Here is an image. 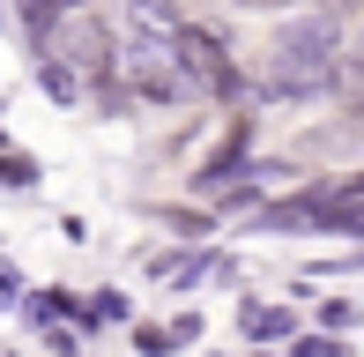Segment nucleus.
Returning <instances> with one entry per match:
<instances>
[{"label":"nucleus","mask_w":364,"mask_h":357,"mask_svg":"<svg viewBox=\"0 0 364 357\" xmlns=\"http://www.w3.org/2000/svg\"><path fill=\"white\" fill-rule=\"evenodd\" d=\"M119 90L134 97V105H156V112H171V105H186L193 82H186V60H178V38H156V30H127V45H119Z\"/></svg>","instance_id":"nucleus-1"},{"label":"nucleus","mask_w":364,"mask_h":357,"mask_svg":"<svg viewBox=\"0 0 364 357\" xmlns=\"http://www.w3.org/2000/svg\"><path fill=\"white\" fill-rule=\"evenodd\" d=\"M45 60H60V68L82 75V82H112V68H119V38H112V23H105V15L75 8V15H60L53 53H45Z\"/></svg>","instance_id":"nucleus-2"},{"label":"nucleus","mask_w":364,"mask_h":357,"mask_svg":"<svg viewBox=\"0 0 364 357\" xmlns=\"http://www.w3.org/2000/svg\"><path fill=\"white\" fill-rule=\"evenodd\" d=\"M178 60H186V82H193V97H216V105H238V97H253L245 68L230 60V45L216 38V30L186 23V30H178Z\"/></svg>","instance_id":"nucleus-3"},{"label":"nucleus","mask_w":364,"mask_h":357,"mask_svg":"<svg viewBox=\"0 0 364 357\" xmlns=\"http://www.w3.org/2000/svg\"><path fill=\"white\" fill-rule=\"evenodd\" d=\"M290 328H297L290 305H238V335H253V343H283Z\"/></svg>","instance_id":"nucleus-4"},{"label":"nucleus","mask_w":364,"mask_h":357,"mask_svg":"<svg viewBox=\"0 0 364 357\" xmlns=\"http://www.w3.org/2000/svg\"><path fill=\"white\" fill-rule=\"evenodd\" d=\"M335 97L350 105V119H364V45H350V53H342V68H335Z\"/></svg>","instance_id":"nucleus-5"},{"label":"nucleus","mask_w":364,"mask_h":357,"mask_svg":"<svg viewBox=\"0 0 364 357\" xmlns=\"http://www.w3.org/2000/svg\"><path fill=\"white\" fill-rule=\"evenodd\" d=\"M38 82H45V97H53V105H75V97L90 90L82 75H68V68H60V60H38Z\"/></svg>","instance_id":"nucleus-6"},{"label":"nucleus","mask_w":364,"mask_h":357,"mask_svg":"<svg viewBox=\"0 0 364 357\" xmlns=\"http://www.w3.org/2000/svg\"><path fill=\"white\" fill-rule=\"evenodd\" d=\"M0 186H8V193H30V186H38V164H30L23 149H0Z\"/></svg>","instance_id":"nucleus-7"},{"label":"nucleus","mask_w":364,"mask_h":357,"mask_svg":"<svg viewBox=\"0 0 364 357\" xmlns=\"http://www.w3.org/2000/svg\"><path fill=\"white\" fill-rule=\"evenodd\" d=\"M320 328H335V335L357 328V305H350V298H320Z\"/></svg>","instance_id":"nucleus-8"},{"label":"nucleus","mask_w":364,"mask_h":357,"mask_svg":"<svg viewBox=\"0 0 364 357\" xmlns=\"http://www.w3.org/2000/svg\"><path fill=\"white\" fill-rule=\"evenodd\" d=\"M290 357H342V343H335V335H297Z\"/></svg>","instance_id":"nucleus-9"},{"label":"nucleus","mask_w":364,"mask_h":357,"mask_svg":"<svg viewBox=\"0 0 364 357\" xmlns=\"http://www.w3.org/2000/svg\"><path fill=\"white\" fill-rule=\"evenodd\" d=\"M238 8H260V15H283V8H305V0H238Z\"/></svg>","instance_id":"nucleus-10"},{"label":"nucleus","mask_w":364,"mask_h":357,"mask_svg":"<svg viewBox=\"0 0 364 357\" xmlns=\"http://www.w3.org/2000/svg\"><path fill=\"white\" fill-rule=\"evenodd\" d=\"M0 149H8V134H0Z\"/></svg>","instance_id":"nucleus-11"}]
</instances>
